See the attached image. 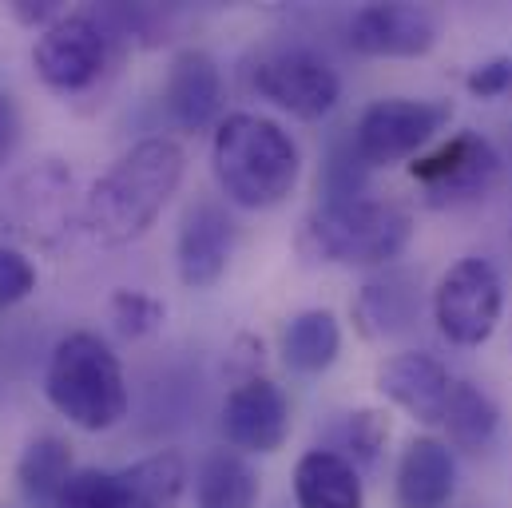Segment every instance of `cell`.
I'll return each instance as SVG.
<instances>
[{
	"instance_id": "6da1fadb",
	"label": "cell",
	"mask_w": 512,
	"mask_h": 508,
	"mask_svg": "<svg viewBox=\"0 0 512 508\" xmlns=\"http://www.w3.org/2000/svg\"><path fill=\"white\" fill-rule=\"evenodd\" d=\"M187 171V155L175 139H143L128 155L92 183L84 199V227L104 247H124L147 235L159 211L171 203Z\"/></svg>"
},
{
	"instance_id": "7a4b0ae2",
	"label": "cell",
	"mask_w": 512,
	"mask_h": 508,
	"mask_svg": "<svg viewBox=\"0 0 512 508\" xmlns=\"http://www.w3.org/2000/svg\"><path fill=\"white\" fill-rule=\"evenodd\" d=\"M211 163L223 195L247 211L278 207L294 191L302 171V155L290 131H282L274 120L255 112H235L219 120Z\"/></svg>"
},
{
	"instance_id": "3957f363",
	"label": "cell",
	"mask_w": 512,
	"mask_h": 508,
	"mask_svg": "<svg viewBox=\"0 0 512 508\" xmlns=\"http://www.w3.org/2000/svg\"><path fill=\"white\" fill-rule=\"evenodd\" d=\"M44 393L60 417L84 433H104L128 417L124 366L100 334L76 330L56 342L44 374Z\"/></svg>"
},
{
	"instance_id": "277c9868",
	"label": "cell",
	"mask_w": 512,
	"mask_h": 508,
	"mask_svg": "<svg viewBox=\"0 0 512 508\" xmlns=\"http://www.w3.org/2000/svg\"><path fill=\"white\" fill-rule=\"evenodd\" d=\"M413 219L389 199L322 203L302 227V251L342 266H385L409 247Z\"/></svg>"
},
{
	"instance_id": "5b68a950",
	"label": "cell",
	"mask_w": 512,
	"mask_h": 508,
	"mask_svg": "<svg viewBox=\"0 0 512 508\" xmlns=\"http://www.w3.org/2000/svg\"><path fill=\"white\" fill-rule=\"evenodd\" d=\"M187 485L179 453L163 449L128 469H76L56 508H175Z\"/></svg>"
},
{
	"instance_id": "8992f818",
	"label": "cell",
	"mask_w": 512,
	"mask_h": 508,
	"mask_svg": "<svg viewBox=\"0 0 512 508\" xmlns=\"http://www.w3.org/2000/svg\"><path fill=\"white\" fill-rule=\"evenodd\" d=\"M116 36L104 12H68L40 32L32 48L36 76L60 96H80L108 72Z\"/></svg>"
},
{
	"instance_id": "52a82bcc",
	"label": "cell",
	"mask_w": 512,
	"mask_h": 508,
	"mask_svg": "<svg viewBox=\"0 0 512 508\" xmlns=\"http://www.w3.org/2000/svg\"><path fill=\"white\" fill-rule=\"evenodd\" d=\"M505 286L489 258H461L445 270L433 290L437 330L453 346H485L501 322Z\"/></svg>"
},
{
	"instance_id": "ba28073f",
	"label": "cell",
	"mask_w": 512,
	"mask_h": 508,
	"mask_svg": "<svg viewBox=\"0 0 512 508\" xmlns=\"http://www.w3.org/2000/svg\"><path fill=\"white\" fill-rule=\"evenodd\" d=\"M409 175L425 191L429 207H465V203L485 199L497 187L501 151L477 131H457L437 151L417 155L409 163Z\"/></svg>"
},
{
	"instance_id": "9c48e42d",
	"label": "cell",
	"mask_w": 512,
	"mask_h": 508,
	"mask_svg": "<svg viewBox=\"0 0 512 508\" xmlns=\"http://www.w3.org/2000/svg\"><path fill=\"white\" fill-rule=\"evenodd\" d=\"M453 104L445 100H405L385 96L374 100L354 127V147L366 159V167H393L401 159H413L441 127L449 124Z\"/></svg>"
},
{
	"instance_id": "30bf717a",
	"label": "cell",
	"mask_w": 512,
	"mask_h": 508,
	"mask_svg": "<svg viewBox=\"0 0 512 508\" xmlns=\"http://www.w3.org/2000/svg\"><path fill=\"white\" fill-rule=\"evenodd\" d=\"M251 84L262 100L290 112L294 120H322L342 96L338 72L310 48H278L262 56L251 72Z\"/></svg>"
},
{
	"instance_id": "8fae6325",
	"label": "cell",
	"mask_w": 512,
	"mask_h": 508,
	"mask_svg": "<svg viewBox=\"0 0 512 508\" xmlns=\"http://www.w3.org/2000/svg\"><path fill=\"white\" fill-rule=\"evenodd\" d=\"M0 223L32 247H56L72 231V171L56 159L24 171L0 203Z\"/></svg>"
},
{
	"instance_id": "7c38bea8",
	"label": "cell",
	"mask_w": 512,
	"mask_h": 508,
	"mask_svg": "<svg viewBox=\"0 0 512 508\" xmlns=\"http://www.w3.org/2000/svg\"><path fill=\"white\" fill-rule=\"evenodd\" d=\"M350 48L378 60H413L437 44V16L425 4H366L350 16Z\"/></svg>"
},
{
	"instance_id": "4fadbf2b",
	"label": "cell",
	"mask_w": 512,
	"mask_h": 508,
	"mask_svg": "<svg viewBox=\"0 0 512 508\" xmlns=\"http://www.w3.org/2000/svg\"><path fill=\"white\" fill-rule=\"evenodd\" d=\"M223 437L239 453H278L290 437V401L270 378L239 381L223 401Z\"/></svg>"
},
{
	"instance_id": "5bb4252c",
	"label": "cell",
	"mask_w": 512,
	"mask_h": 508,
	"mask_svg": "<svg viewBox=\"0 0 512 508\" xmlns=\"http://www.w3.org/2000/svg\"><path fill=\"white\" fill-rule=\"evenodd\" d=\"M239 243V227L227 215V207L199 199L187 207L183 223H179V243H175V262H179V278L191 290H207L215 286Z\"/></svg>"
},
{
	"instance_id": "9a60e30c",
	"label": "cell",
	"mask_w": 512,
	"mask_h": 508,
	"mask_svg": "<svg viewBox=\"0 0 512 508\" xmlns=\"http://www.w3.org/2000/svg\"><path fill=\"white\" fill-rule=\"evenodd\" d=\"M378 389L397 409H405L421 425H441L449 409L453 378L433 354H393L378 366Z\"/></svg>"
},
{
	"instance_id": "2e32d148",
	"label": "cell",
	"mask_w": 512,
	"mask_h": 508,
	"mask_svg": "<svg viewBox=\"0 0 512 508\" xmlns=\"http://www.w3.org/2000/svg\"><path fill=\"white\" fill-rule=\"evenodd\" d=\"M163 104L175 127L203 131L223 116V72L203 48H183L163 84Z\"/></svg>"
},
{
	"instance_id": "e0dca14e",
	"label": "cell",
	"mask_w": 512,
	"mask_h": 508,
	"mask_svg": "<svg viewBox=\"0 0 512 508\" xmlns=\"http://www.w3.org/2000/svg\"><path fill=\"white\" fill-rule=\"evenodd\" d=\"M453 489H457V461H453L449 441L413 437L393 477L397 508H449Z\"/></svg>"
},
{
	"instance_id": "ac0fdd59",
	"label": "cell",
	"mask_w": 512,
	"mask_h": 508,
	"mask_svg": "<svg viewBox=\"0 0 512 508\" xmlns=\"http://www.w3.org/2000/svg\"><path fill=\"white\" fill-rule=\"evenodd\" d=\"M294 505L298 508H362V477L350 457L334 449H310L294 465Z\"/></svg>"
},
{
	"instance_id": "d6986e66",
	"label": "cell",
	"mask_w": 512,
	"mask_h": 508,
	"mask_svg": "<svg viewBox=\"0 0 512 508\" xmlns=\"http://www.w3.org/2000/svg\"><path fill=\"white\" fill-rule=\"evenodd\" d=\"M342 350V326L330 310H302L282 330V358L294 374H326L338 362Z\"/></svg>"
},
{
	"instance_id": "ffe728a7",
	"label": "cell",
	"mask_w": 512,
	"mask_h": 508,
	"mask_svg": "<svg viewBox=\"0 0 512 508\" xmlns=\"http://www.w3.org/2000/svg\"><path fill=\"white\" fill-rule=\"evenodd\" d=\"M354 318L358 330L366 338H389L401 334L413 318H417V286L409 274H385L362 286L358 302H354Z\"/></svg>"
},
{
	"instance_id": "44dd1931",
	"label": "cell",
	"mask_w": 512,
	"mask_h": 508,
	"mask_svg": "<svg viewBox=\"0 0 512 508\" xmlns=\"http://www.w3.org/2000/svg\"><path fill=\"white\" fill-rule=\"evenodd\" d=\"M258 493V473L239 449H215L195 481L199 508H255Z\"/></svg>"
},
{
	"instance_id": "7402d4cb",
	"label": "cell",
	"mask_w": 512,
	"mask_h": 508,
	"mask_svg": "<svg viewBox=\"0 0 512 508\" xmlns=\"http://www.w3.org/2000/svg\"><path fill=\"white\" fill-rule=\"evenodd\" d=\"M72 449L60 441V437H36L20 465H16V481H20V493L32 508H56L64 485L72 481Z\"/></svg>"
},
{
	"instance_id": "603a6c76",
	"label": "cell",
	"mask_w": 512,
	"mask_h": 508,
	"mask_svg": "<svg viewBox=\"0 0 512 508\" xmlns=\"http://www.w3.org/2000/svg\"><path fill=\"white\" fill-rule=\"evenodd\" d=\"M445 433H449V445L453 449H485L501 425V409L497 401L473 385V381H453V393H449V409H445Z\"/></svg>"
},
{
	"instance_id": "cb8c5ba5",
	"label": "cell",
	"mask_w": 512,
	"mask_h": 508,
	"mask_svg": "<svg viewBox=\"0 0 512 508\" xmlns=\"http://www.w3.org/2000/svg\"><path fill=\"white\" fill-rule=\"evenodd\" d=\"M366 179H370V167L366 159L358 155L354 139H342L330 147L326 163H322V203H350V199H362L366 195Z\"/></svg>"
},
{
	"instance_id": "d4e9b609",
	"label": "cell",
	"mask_w": 512,
	"mask_h": 508,
	"mask_svg": "<svg viewBox=\"0 0 512 508\" xmlns=\"http://www.w3.org/2000/svg\"><path fill=\"white\" fill-rule=\"evenodd\" d=\"M163 302L139 290H116L112 294V322L124 338H147L163 326Z\"/></svg>"
},
{
	"instance_id": "484cf974",
	"label": "cell",
	"mask_w": 512,
	"mask_h": 508,
	"mask_svg": "<svg viewBox=\"0 0 512 508\" xmlns=\"http://www.w3.org/2000/svg\"><path fill=\"white\" fill-rule=\"evenodd\" d=\"M36 290V266L8 243H0V310L24 302Z\"/></svg>"
},
{
	"instance_id": "4316f807",
	"label": "cell",
	"mask_w": 512,
	"mask_h": 508,
	"mask_svg": "<svg viewBox=\"0 0 512 508\" xmlns=\"http://www.w3.org/2000/svg\"><path fill=\"white\" fill-rule=\"evenodd\" d=\"M346 449H354L358 461H374L378 449L385 445L389 437V425H385L382 413L374 409H358V413H346Z\"/></svg>"
},
{
	"instance_id": "83f0119b",
	"label": "cell",
	"mask_w": 512,
	"mask_h": 508,
	"mask_svg": "<svg viewBox=\"0 0 512 508\" xmlns=\"http://www.w3.org/2000/svg\"><path fill=\"white\" fill-rule=\"evenodd\" d=\"M465 88H469V96H477V100L512 96V56H497V60L477 64V68L465 76Z\"/></svg>"
},
{
	"instance_id": "f1b7e54d",
	"label": "cell",
	"mask_w": 512,
	"mask_h": 508,
	"mask_svg": "<svg viewBox=\"0 0 512 508\" xmlns=\"http://www.w3.org/2000/svg\"><path fill=\"white\" fill-rule=\"evenodd\" d=\"M16 147H20V112H16V100L0 92V167L16 155Z\"/></svg>"
},
{
	"instance_id": "f546056e",
	"label": "cell",
	"mask_w": 512,
	"mask_h": 508,
	"mask_svg": "<svg viewBox=\"0 0 512 508\" xmlns=\"http://www.w3.org/2000/svg\"><path fill=\"white\" fill-rule=\"evenodd\" d=\"M12 16H16L20 24H28V28H40V32H44V28H52V24L60 20V16H68V12H64L60 4H52V0H48V4L16 0V4H12Z\"/></svg>"
}]
</instances>
